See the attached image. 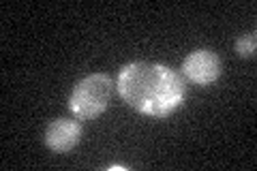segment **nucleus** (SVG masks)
<instances>
[{"mask_svg": "<svg viewBox=\"0 0 257 171\" xmlns=\"http://www.w3.org/2000/svg\"><path fill=\"white\" fill-rule=\"evenodd\" d=\"M182 75L197 86H208L221 75V58L210 50H195L184 58Z\"/></svg>", "mask_w": 257, "mask_h": 171, "instance_id": "3", "label": "nucleus"}, {"mask_svg": "<svg viewBox=\"0 0 257 171\" xmlns=\"http://www.w3.org/2000/svg\"><path fill=\"white\" fill-rule=\"evenodd\" d=\"M118 94L135 111L152 118H167L187 96L184 79L174 69L157 62H131L118 75Z\"/></svg>", "mask_w": 257, "mask_h": 171, "instance_id": "1", "label": "nucleus"}, {"mask_svg": "<svg viewBox=\"0 0 257 171\" xmlns=\"http://www.w3.org/2000/svg\"><path fill=\"white\" fill-rule=\"evenodd\" d=\"M111 99V77L105 73L88 75L75 86L69 99V109L79 120H94L107 109Z\"/></svg>", "mask_w": 257, "mask_h": 171, "instance_id": "2", "label": "nucleus"}, {"mask_svg": "<svg viewBox=\"0 0 257 171\" xmlns=\"http://www.w3.org/2000/svg\"><path fill=\"white\" fill-rule=\"evenodd\" d=\"M255 35L253 32H248V35H242L238 41H236V52L240 58H251V56H255Z\"/></svg>", "mask_w": 257, "mask_h": 171, "instance_id": "5", "label": "nucleus"}, {"mask_svg": "<svg viewBox=\"0 0 257 171\" xmlns=\"http://www.w3.org/2000/svg\"><path fill=\"white\" fill-rule=\"evenodd\" d=\"M79 139H82V126L75 120H67V118L54 120L45 131V145L60 154L73 150L79 143Z\"/></svg>", "mask_w": 257, "mask_h": 171, "instance_id": "4", "label": "nucleus"}]
</instances>
